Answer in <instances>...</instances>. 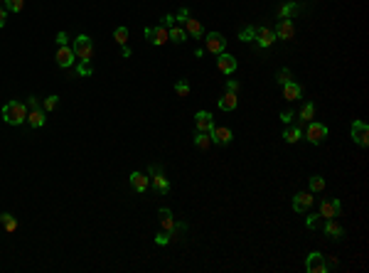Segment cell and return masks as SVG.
Segmentation results:
<instances>
[{"label": "cell", "instance_id": "e0dca14e", "mask_svg": "<svg viewBox=\"0 0 369 273\" xmlns=\"http://www.w3.org/2000/svg\"><path fill=\"white\" fill-rule=\"evenodd\" d=\"M217 67H219L221 74H231V71H236V59L231 55L221 52V55H217Z\"/></svg>", "mask_w": 369, "mask_h": 273}, {"label": "cell", "instance_id": "6da1fadb", "mask_svg": "<svg viewBox=\"0 0 369 273\" xmlns=\"http://www.w3.org/2000/svg\"><path fill=\"white\" fill-rule=\"evenodd\" d=\"M27 118V106L22 101H7L2 106V121L10 126H20Z\"/></svg>", "mask_w": 369, "mask_h": 273}, {"label": "cell", "instance_id": "30bf717a", "mask_svg": "<svg viewBox=\"0 0 369 273\" xmlns=\"http://www.w3.org/2000/svg\"><path fill=\"white\" fill-rule=\"evenodd\" d=\"M195 123H197V133H212V128H214V121H212L210 111H197Z\"/></svg>", "mask_w": 369, "mask_h": 273}, {"label": "cell", "instance_id": "ac0fdd59", "mask_svg": "<svg viewBox=\"0 0 369 273\" xmlns=\"http://www.w3.org/2000/svg\"><path fill=\"white\" fill-rule=\"evenodd\" d=\"M231 138H234V133H231L226 126L212 128V143H217V145H229V143H231Z\"/></svg>", "mask_w": 369, "mask_h": 273}, {"label": "cell", "instance_id": "4fadbf2b", "mask_svg": "<svg viewBox=\"0 0 369 273\" xmlns=\"http://www.w3.org/2000/svg\"><path fill=\"white\" fill-rule=\"evenodd\" d=\"M54 59H57V64H59L62 69H69L74 62H76L74 50H72V47H67V45H62V47L57 50V57H54Z\"/></svg>", "mask_w": 369, "mask_h": 273}, {"label": "cell", "instance_id": "4316f807", "mask_svg": "<svg viewBox=\"0 0 369 273\" xmlns=\"http://www.w3.org/2000/svg\"><path fill=\"white\" fill-rule=\"evenodd\" d=\"M313 116H315V104H303V109H300V123H310L313 121Z\"/></svg>", "mask_w": 369, "mask_h": 273}, {"label": "cell", "instance_id": "8992f818", "mask_svg": "<svg viewBox=\"0 0 369 273\" xmlns=\"http://www.w3.org/2000/svg\"><path fill=\"white\" fill-rule=\"evenodd\" d=\"M226 50V40L219 32H210L205 37V52H212V55H221Z\"/></svg>", "mask_w": 369, "mask_h": 273}, {"label": "cell", "instance_id": "8d00e7d4", "mask_svg": "<svg viewBox=\"0 0 369 273\" xmlns=\"http://www.w3.org/2000/svg\"><path fill=\"white\" fill-rule=\"evenodd\" d=\"M22 5H25V0H5V7H7L10 12H20Z\"/></svg>", "mask_w": 369, "mask_h": 273}, {"label": "cell", "instance_id": "ffe728a7", "mask_svg": "<svg viewBox=\"0 0 369 273\" xmlns=\"http://www.w3.org/2000/svg\"><path fill=\"white\" fill-rule=\"evenodd\" d=\"M167 32H170V42H175V45H182V42L187 40L185 27H182V25H177V22H172V25L167 27Z\"/></svg>", "mask_w": 369, "mask_h": 273}, {"label": "cell", "instance_id": "52a82bcc", "mask_svg": "<svg viewBox=\"0 0 369 273\" xmlns=\"http://www.w3.org/2000/svg\"><path fill=\"white\" fill-rule=\"evenodd\" d=\"M350 133H352V140H355L357 145H362V148L369 145V126L365 121H355L352 128H350Z\"/></svg>", "mask_w": 369, "mask_h": 273}, {"label": "cell", "instance_id": "836d02e7", "mask_svg": "<svg viewBox=\"0 0 369 273\" xmlns=\"http://www.w3.org/2000/svg\"><path fill=\"white\" fill-rule=\"evenodd\" d=\"M239 40H244V42L256 40V27H244V30H241V35H239Z\"/></svg>", "mask_w": 369, "mask_h": 273}, {"label": "cell", "instance_id": "3957f363", "mask_svg": "<svg viewBox=\"0 0 369 273\" xmlns=\"http://www.w3.org/2000/svg\"><path fill=\"white\" fill-rule=\"evenodd\" d=\"M32 128H42L45 126V113H42V109H40V101L35 99V96H30L27 99V118H25Z\"/></svg>", "mask_w": 369, "mask_h": 273}, {"label": "cell", "instance_id": "484cf974", "mask_svg": "<svg viewBox=\"0 0 369 273\" xmlns=\"http://www.w3.org/2000/svg\"><path fill=\"white\" fill-rule=\"evenodd\" d=\"M195 148L197 150H210L212 148V133H197L195 136Z\"/></svg>", "mask_w": 369, "mask_h": 273}, {"label": "cell", "instance_id": "8fae6325", "mask_svg": "<svg viewBox=\"0 0 369 273\" xmlns=\"http://www.w3.org/2000/svg\"><path fill=\"white\" fill-rule=\"evenodd\" d=\"M150 175H153V185H155V190H158L160 195H167V192H170V182H167V177L162 175V170L155 167V165H150Z\"/></svg>", "mask_w": 369, "mask_h": 273}, {"label": "cell", "instance_id": "e575fe53", "mask_svg": "<svg viewBox=\"0 0 369 273\" xmlns=\"http://www.w3.org/2000/svg\"><path fill=\"white\" fill-rule=\"evenodd\" d=\"M57 104H59V96H54V94H52V96H47V99H45V104H42V106H45V111H54V109H57Z\"/></svg>", "mask_w": 369, "mask_h": 273}, {"label": "cell", "instance_id": "f546056e", "mask_svg": "<svg viewBox=\"0 0 369 273\" xmlns=\"http://www.w3.org/2000/svg\"><path fill=\"white\" fill-rule=\"evenodd\" d=\"M283 138H286V143H298V140H300V128L288 126V128H286V133H283Z\"/></svg>", "mask_w": 369, "mask_h": 273}, {"label": "cell", "instance_id": "f1b7e54d", "mask_svg": "<svg viewBox=\"0 0 369 273\" xmlns=\"http://www.w3.org/2000/svg\"><path fill=\"white\" fill-rule=\"evenodd\" d=\"M113 40H116L121 47H126V42H128V27H116V30H113Z\"/></svg>", "mask_w": 369, "mask_h": 273}, {"label": "cell", "instance_id": "5b68a950", "mask_svg": "<svg viewBox=\"0 0 369 273\" xmlns=\"http://www.w3.org/2000/svg\"><path fill=\"white\" fill-rule=\"evenodd\" d=\"M158 217H160V224H162V231H165V234H170V239H172V236H175V234H177L180 229H185V226H180V224L175 221V217H172V212H170V209H165V207H162V209L158 212Z\"/></svg>", "mask_w": 369, "mask_h": 273}, {"label": "cell", "instance_id": "7a4b0ae2", "mask_svg": "<svg viewBox=\"0 0 369 273\" xmlns=\"http://www.w3.org/2000/svg\"><path fill=\"white\" fill-rule=\"evenodd\" d=\"M74 57L79 59V64H91V57H94V42L89 35H79L72 45Z\"/></svg>", "mask_w": 369, "mask_h": 273}, {"label": "cell", "instance_id": "d590c367", "mask_svg": "<svg viewBox=\"0 0 369 273\" xmlns=\"http://www.w3.org/2000/svg\"><path fill=\"white\" fill-rule=\"evenodd\" d=\"M322 221H325V219H322L320 214H317V217L313 214V217H308V219H305V226H308V229H317V226H320Z\"/></svg>", "mask_w": 369, "mask_h": 273}, {"label": "cell", "instance_id": "83f0119b", "mask_svg": "<svg viewBox=\"0 0 369 273\" xmlns=\"http://www.w3.org/2000/svg\"><path fill=\"white\" fill-rule=\"evenodd\" d=\"M298 10H300V7H298L295 2H286V5L281 7V12H278V17H281V20H291L293 15H298Z\"/></svg>", "mask_w": 369, "mask_h": 273}, {"label": "cell", "instance_id": "7bdbcfd3", "mask_svg": "<svg viewBox=\"0 0 369 273\" xmlns=\"http://www.w3.org/2000/svg\"><path fill=\"white\" fill-rule=\"evenodd\" d=\"M5 20H7V12H5V10H2V7H0V27H2V25H5Z\"/></svg>", "mask_w": 369, "mask_h": 273}, {"label": "cell", "instance_id": "7402d4cb", "mask_svg": "<svg viewBox=\"0 0 369 273\" xmlns=\"http://www.w3.org/2000/svg\"><path fill=\"white\" fill-rule=\"evenodd\" d=\"M148 182H150V177H146L143 172H133V175H131V187H133L136 192H146Z\"/></svg>", "mask_w": 369, "mask_h": 273}, {"label": "cell", "instance_id": "277c9868", "mask_svg": "<svg viewBox=\"0 0 369 273\" xmlns=\"http://www.w3.org/2000/svg\"><path fill=\"white\" fill-rule=\"evenodd\" d=\"M146 40L155 47H162L165 42H170V32L165 25H158V27H148L146 30Z\"/></svg>", "mask_w": 369, "mask_h": 273}, {"label": "cell", "instance_id": "ab89813d", "mask_svg": "<svg viewBox=\"0 0 369 273\" xmlns=\"http://www.w3.org/2000/svg\"><path fill=\"white\" fill-rule=\"evenodd\" d=\"M67 42H69V37H67V32H59V35H57V45L62 47V45H67Z\"/></svg>", "mask_w": 369, "mask_h": 273}, {"label": "cell", "instance_id": "f35d334b", "mask_svg": "<svg viewBox=\"0 0 369 273\" xmlns=\"http://www.w3.org/2000/svg\"><path fill=\"white\" fill-rule=\"evenodd\" d=\"M293 118H295L293 111H283V113H281V121H283V123H291Z\"/></svg>", "mask_w": 369, "mask_h": 273}, {"label": "cell", "instance_id": "44dd1931", "mask_svg": "<svg viewBox=\"0 0 369 273\" xmlns=\"http://www.w3.org/2000/svg\"><path fill=\"white\" fill-rule=\"evenodd\" d=\"M300 94H303V89H300L295 81L283 84V99H286V101H298V99H300Z\"/></svg>", "mask_w": 369, "mask_h": 273}, {"label": "cell", "instance_id": "60d3db41", "mask_svg": "<svg viewBox=\"0 0 369 273\" xmlns=\"http://www.w3.org/2000/svg\"><path fill=\"white\" fill-rule=\"evenodd\" d=\"M226 91H231V94H236V91H239V84H236L234 79H231V81H226Z\"/></svg>", "mask_w": 369, "mask_h": 273}, {"label": "cell", "instance_id": "cb8c5ba5", "mask_svg": "<svg viewBox=\"0 0 369 273\" xmlns=\"http://www.w3.org/2000/svg\"><path fill=\"white\" fill-rule=\"evenodd\" d=\"M325 234L330 239H340L342 236V226L335 221V219H325Z\"/></svg>", "mask_w": 369, "mask_h": 273}, {"label": "cell", "instance_id": "9c48e42d", "mask_svg": "<svg viewBox=\"0 0 369 273\" xmlns=\"http://www.w3.org/2000/svg\"><path fill=\"white\" fill-rule=\"evenodd\" d=\"M340 209H342V205H340L337 200H322L317 214H320L322 219H335V217H340Z\"/></svg>", "mask_w": 369, "mask_h": 273}, {"label": "cell", "instance_id": "7c38bea8", "mask_svg": "<svg viewBox=\"0 0 369 273\" xmlns=\"http://www.w3.org/2000/svg\"><path fill=\"white\" fill-rule=\"evenodd\" d=\"M305 138H308L310 143H322V140L327 138V128H325L322 123H308Z\"/></svg>", "mask_w": 369, "mask_h": 273}, {"label": "cell", "instance_id": "d6986e66", "mask_svg": "<svg viewBox=\"0 0 369 273\" xmlns=\"http://www.w3.org/2000/svg\"><path fill=\"white\" fill-rule=\"evenodd\" d=\"M182 27H185V32H187V35H192V37H197V40L205 35V30H202V22H200L197 17H187V20L182 22Z\"/></svg>", "mask_w": 369, "mask_h": 273}, {"label": "cell", "instance_id": "5bb4252c", "mask_svg": "<svg viewBox=\"0 0 369 273\" xmlns=\"http://www.w3.org/2000/svg\"><path fill=\"white\" fill-rule=\"evenodd\" d=\"M273 42H276V32H273L271 27H259V30H256V45H259L261 50L271 47Z\"/></svg>", "mask_w": 369, "mask_h": 273}, {"label": "cell", "instance_id": "9a60e30c", "mask_svg": "<svg viewBox=\"0 0 369 273\" xmlns=\"http://www.w3.org/2000/svg\"><path fill=\"white\" fill-rule=\"evenodd\" d=\"M273 32H276V37H278V40H293V37H295V25L291 22V20H281V22L276 25V30H273Z\"/></svg>", "mask_w": 369, "mask_h": 273}, {"label": "cell", "instance_id": "1f68e13d", "mask_svg": "<svg viewBox=\"0 0 369 273\" xmlns=\"http://www.w3.org/2000/svg\"><path fill=\"white\" fill-rule=\"evenodd\" d=\"M310 190H313V192H322V190H325V180H322L320 175H313V177H310Z\"/></svg>", "mask_w": 369, "mask_h": 273}, {"label": "cell", "instance_id": "d4e9b609", "mask_svg": "<svg viewBox=\"0 0 369 273\" xmlns=\"http://www.w3.org/2000/svg\"><path fill=\"white\" fill-rule=\"evenodd\" d=\"M0 224H2V229H5V231H10V234L17 229V219H15L10 212H2V214H0Z\"/></svg>", "mask_w": 369, "mask_h": 273}, {"label": "cell", "instance_id": "603a6c76", "mask_svg": "<svg viewBox=\"0 0 369 273\" xmlns=\"http://www.w3.org/2000/svg\"><path fill=\"white\" fill-rule=\"evenodd\" d=\"M236 101H239V99H236V94L226 91V94L219 99V109H221V111H234V109H236Z\"/></svg>", "mask_w": 369, "mask_h": 273}, {"label": "cell", "instance_id": "4dcf8cb0", "mask_svg": "<svg viewBox=\"0 0 369 273\" xmlns=\"http://www.w3.org/2000/svg\"><path fill=\"white\" fill-rule=\"evenodd\" d=\"M276 81L283 86V84H288V81H293V74H291V69H278V74H276Z\"/></svg>", "mask_w": 369, "mask_h": 273}, {"label": "cell", "instance_id": "ba28073f", "mask_svg": "<svg viewBox=\"0 0 369 273\" xmlns=\"http://www.w3.org/2000/svg\"><path fill=\"white\" fill-rule=\"evenodd\" d=\"M305 269L308 273H327V261H325V256L322 254H317V251H313L310 256H308V261H305Z\"/></svg>", "mask_w": 369, "mask_h": 273}, {"label": "cell", "instance_id": "b9f144b4", "mask_svg": "<svg viewBox=\"0 0 369 273\" xmlns=\"http://www.w3.org/2000/svg\"><path fill=\"white\" fill-rule=\"evenodd\" d=\"M325 261H327V269H335V266H337V259H335V256H330V259H325Z\"/></svg>", "mask_w": 369, "mask_h": 273}, {"label": "cell", "instance_id": "74e56055", "mask_svg": "<svg viewBox=\"0 0 369 273\" xmlns=\"http://www.w3.org/2000/svg\"><path fill=\"white\" fill-rule=\"evenodd\" d=\"M167 241H170V234H165V231H162V234H158V236H155V244H158V246H165V244H167Z\"/></svg>", "mask_w": 369, "mask_h": 273}, {"label": "cell", "instance_id": "ee69618b", "mask_svg": "<svg viewBox=\"0 0 369 273\" xmlns=\"http://www.w3.org/2000/svg\"><path fill=\"white\" fill-rule=\"evenodd\" d=\"M0 2H5V0H0Z\"/></svg>", "mask_w": 369, "mask_h": 273}, {"label": "cell", "instance_id": "d6a6232c", "mask_svg": "<svg viewBox=\"0 0 369 273\" xmlns=\"http://www.w3.org/2000/svg\"><path fill=\"white\" fill-rule=\"evenodd\" d=\"M175 91H177V96L185 99V96H190V84H187L185 79H180V81L175 84Z\"/></svg>", "mask_w": 369, "mask_h": 273}, {"label": "cell", "instance_id": "2e32d148", "mask_svg": "<svg viewBox=\"0 0 369 273\" xmlns=\"http://www.w3.org/2000/svg\"><path fill=\"white\" fill-rule=\"evenodd\" d=\"M310 207H313V195H310V192H298V195L293 197V209L295 212L303 214V212H308Z\"/></svg>", "mask_w": 369, "mask_h": 273}]
</instances>
